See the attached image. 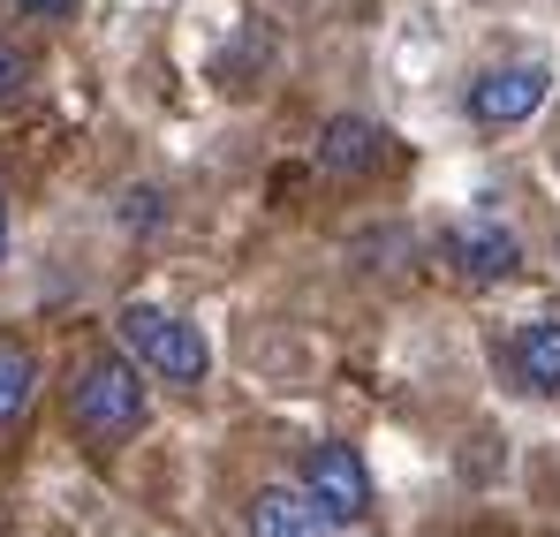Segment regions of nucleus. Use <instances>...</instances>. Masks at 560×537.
<instances>
[{
    "label": "nucleus",
    "instance_id": "nucleus-1",
    "mask_svg": "<svg viewBox=\"0 0 560 537\" xmlns=\"http://www.w3.org/2000/svg\"><path fill=\"white\" fill-rule=\"evenodd\" d=\"M69 417H77V432L98 440V447H121L129 432H144V417H152V394H144V378H137V363L129 357H84L77 363V378H69Z\"/></svg>",
    "mask_w": 560,
    "mask_h": 537
},
{
    "label": "nucleus",
    "instance_id": "nucleus-2",
    "mask_svg": "<svg viewBox=\"0 0 560 537\" xmlns=\"http://www.w3.org/2000/svg\"><path fill=\"white\" fill-rule=\"evenodd\" d=\"M114 334H121V349H129V357L144 363V371H160L167 386H197V378H205V363H212L205 334L183 326L175 311H152V303H121V311H114Z\"/></svg>",
    "mask_w": 560,
    "mask_h": 537
},
{
    "label": "nucleus",
    "instance_id": "nucleus-3",
    "mask_svg": "<svg viewBox=\"0 0 560 537\" xmlns=\"http://www.w3.org/2000/svg\"><path fill=\"white\" fill-rule=\"evenodd\" d=\"M295 485H303L311 500H326L341 523H364V515H372V469H364V454L341 447V440L303 447V462H295Z\"/></svg>",
    "mask_w": 560,
    "mask_h": 537
},
{
    "label": "nucleus",
    "instance_id": "nucleus-4",
    "mask_svg": "<svg viewBox=\"0 0 560 537\" xmlns=\"http://www.w3.org/2000/svg\"><path fill=\"white\" fill-rule=\"evenodd\" d=\"M546 98H553V77H546L538 61L485 69V77L469 84V121H477V129H515V121H530Z\"/></svg>",
    "mask_w": 560,
    "mask_h": 537
},
{
    "label": "nucleus",
    "instance_id": "nucleus-5",
    "mask_svg": "<svg viewBox=\"0 0 560 537\" xmlns=\"http://www.w3.org/2000/svg\"><path fill=\"white\" fill-rule=\"evenodd\" d=\"M440 250H447V266L463 272V280H477V288H485V280H508V272L523 266V243H515V235H508L492 212H469V220H455Z\"/></svg>",
    "mask_w": 560,
    "mask_h": 537
},
{
    "label": "nucleus",
    "instance_id": "nucleus-6",
    "mask_svg": "<svg viewBox=\"0 0 560 537\" xmlns=\"http://www.w3.org/2000/svg\"><path fill=\"white\" fill-rule=\"evenodd\" d=\"M341 530L349 523L326 500H311L303 485H266L250 500V537H341Z\"/></svg>",
    "mask_w": 560,
    "mask_h": 537
},
{
    "label": "nucleus",
    "instance_id": "nucleus-7",
    "mask_svg": "<svg viewBox=\"0 0 560 537\" xmlns=\"http://www.w3.org/2000/svg\"><path fill=\"white\" fill-rule=\"evenodd\" d=\"M378 160H386V129L364 121V114H334L318 129V167L326 175H372Z\"/></svg>",
    "mask_w": 560,
    "mask_h": 537
},
{
    "label": "nucleus",
    "instance_id": "nucleus-8",
    "mask_svg": "<svg viewBox=\"0 0 560 537\" xmlns=\"http://www.w3.org/2000/svg\"><path fill=\"white\" fill-rule=\"evenodd\" d=\"M508 363L530 394H560V318H530L515 341H508Z\"/></svg>",
    "mask_w": 560,
    "mask_h": 537
},
{
    "label": "nucleus",
    "instance_id": "nucleus-9",
    "mask_svg": "<svg viewBox=\"0 0 560 537\" xmlns=\"http://www.w3.org/2000/svg\"><path fill=\"white\" fill-rule=\"evenodd\" d=\"M31 394H38V363H31L23 341H8V334H0V432L31 409Z\"/></svg>",
    "mask_w": 560,
    "mask_h": 537
},
{
    "label": "nucleus",
    "instance_id": "nucleus-10",
    "mask_svg": "<svg viewBox=\"0 0 560 537\" xmlns=\"http://www.w3.org/2000/svg\"><path fill=\"white\" fill-rule=\"evenodd\" d=\"M121 227H160V189H121Z\"/></svg>",
    "mask_w": 560,
    "mask_h": 537
},
{
    "label": "nucleus",
    "instance_id": "nucleus-11",
    "mask_svg": "<svg viewBox=\"0 0 560 537\" xmlns=\"http://www.w3.org/2000/svg\"><path fill=\"white\" fill-rule=\"evenodd\" d=\"M23 77H31V69H23V54H15V46H0V98H15Z\"/></svg>",
    "mask_w": 560,
    "mask_h": 537
},
{
    "label": "nucleus",
    "instance_id": "nucleus-12",
    "mask_svg": "<svg viewBox=\"0 0 560 537\" xmlns=\"http://www.w3.org/2000/svg\"><path fill=\"white\" fill-rule=\"evenodd\" d=\"M23 15H38V23H61V15H77V0H15Z\"/></svg>",
    "mask_w": 560,
    "mask_h": 537
},
{
    "label": "nucleus",
    "instance_id": "nucleus-13",
    "mask_svg": "<svg viewBox=\"0 0 560 537\" xmlns=\"http://www.w3.org/2000/svg\"><path fill=\"white\" fill-rule=\"evenodd\" d=\"M0 250H8V205H0Z\"/></svg>",
    "mask_w": 560,
    "mask_h": 537
}]
</instances>
